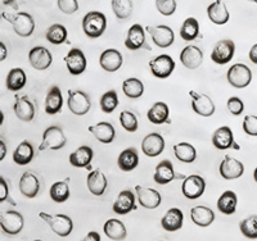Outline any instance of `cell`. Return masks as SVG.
I'll use <instances>...</instances> for the list:
<instances>
[{
    "instance_id": "cell-58",
    "label": "cell",
    "mask_w": 257,
    "mask_h": 241,
    "mask_svg": "<svg viewBox=\"0 0 257 241\" xmlns=\"http://www.w3.org/2000/svg\"><path fill=\"white\" fill-rule=\"evenodd\" d=\"M253 178H254V181L257 182V167L254 168V171H253Z\"/></svg>"
},
{
    "instance_id": "cell-15",
    "label": "cell",
    "mask_w": 257,
    "mask_h": 241,
    "mask_svg": "<svg viewBox=\"0 0 257 241\" xmlns=\"http://www.w3.org/2000/svg\"><path fill=\"white\" fill-rule=\"evenodd\" d=\"M175 178H183V180H185L187 177H184L183 174H176L173 163L170 162V160H161L157 166H156L155 174H153V180H155L156 183H158V185H167V183L175 180Z\"/></svg>"
},
{
    "instance_id": "cell-33",
    "label": "cell",
    "mask_w": 257,
    "mask_h": 241,
    "mask_svg": "<svg viewBox=\"0 0 257 241\" xmlns=\"http://www.w3.org/2000/svg\"><path fill=\"white\" fill-rule=\"evenodd\" d=\"M63 107V96L58 86H52L45 98V112L50 116L58 114Z\"/></svg>"
},
{
    "instance_id": "cell-27",
    "label": "cell",
    "mask_w": 257,
    "mask_h": 241,
    "mask_svg": "<svg viewBox=\"0 0 257 241\" xmlns=\"http://www.w3.org/2000/svg\"><path fill=\"white\" fill-rule=\"evenodd\" d=\"M207 16L215 25H225L229 22V11L222 0H215L207 7Z\"/></svg>"
},
{
    "instance_id": "cell-5",
    "label": "cell",
    "mask_w": 257,
    "mask_h": 241,
    "mask_svg": "<svg viewBox=\"0 0 257 241\" xmlns=\"http://www.w3.org/2000/svg\"><path fill=\"white\" fill-rule=\"evenodd\" d=\"M226 80L235 89H244L252 81V71L243 63L233 64L226 73Z\"/></svg>"
},
{
    "instance_id": "cell-53",
    "label": "cell",
    "mask_w": 257,
    "mask_h": 241,
    "mask_svg": "<svg viewBox=\"0 0 257 241\" xmlns=\"http://www.w3.org/2000/svg\"><path fill=\"white\" fill-rule=\"evenodd\" d=\"M80 241H100V235L96 232V231H90L88 235L85 236V237Z\"/></svg>"
},
{
    "instance_id": "cell-6",
    "label": "cell",
    "mask_w": 257,
    "mask_h": 241,
    "mask_svg": "<svg viewBox=\"0 0 257 241\" xmlns=\"http://www.w3.org/2000/svg\"><path fill=\"white\" fill-rule=\"evenodd\" d=\"M67 107L71 111V113L75 116H85L90 111L91 102L90 98L86 93L82 90H68V99Z\"/></svg>"
},
{
    "instance_id": "cell-59",
    "label": "cell",
    "mask_w": 257,
    "mask_h": 241,
    "mask_svg": "<svg viewBox=\"0 0 257 241\" xmlns=\"http://www.w3.org/2000/svg\"><path fill=\"white\" fill-rule=\"evenodd\" d=\"M248 2H253V3L257 4V0H248Z\"/></svg>"
},
{
    "instance_id": "cell-50",
    "label": "cell",
    "mask_w": 257,
    "mask_h": 241,
    "mask_svg": "<svg viewBox=\"0 0 257 241\" xmlns=\"http://www.w3.org/2000/svg\"><path fill=\"white\" fill-rule=\"evenodd\" d=\"M57 6L59 11L64 15H73L79 11V2L77 0H57Z\"/></svg>"
},
{
    "instance_id": "cell-38",
    "label": "cell",
    "mask_w": 257,
    "mask_h": 241,
    "mask_svg": "<svg viewBox=\"0 0 257 241\" xmlns=\"http://www.w3.org/2000/svg\"><path fill=\"white\" fill-rule=\"evenodd\" d=\"M103 231H104L105 236L109 237L111 240L114 241H122L126 238V227L125 224L122 223L118 219H108V221L104 223V227H103Z\"/></svg>"
},
{
    "instance_id": "cell-47",
    "label": "cell",
    "mask_w": 257,
    "mask_h": 241,
    "mask_svg": "<svg viewBox=\"0 0 257 241\" xmlns=\"http://www.w3.org/2000/svg\"><path fill=\"white\" fill-rule=\"evenodd\" d=\"M120 123L127 132H137L139 128V123H138V118L133 112L130 111H122L120 113Z\"/></svg>"
},
{
    "instance_id": "cell-26",
    "label": "cell",
    "mask_w": 257,
    "mask_h": 241,
    "mask_svg": "<svg viewBox=\"0 0 257 241\" xmlns=\"http://www.w3.org/2000/svg\"><path fill=\"white\" fill-rule=\"evenodd\" d=\"M40 190V182L36 174L32 173L31 171L25 172L20 178V191L26 198H35Z\"/></svg>"
},
{
    "instance_id": "cell-9",
    "label": "cell",
    "mask_w": 257,
    "mask_h": 241,
    "mask_svg": "<svg viewBox=\"0 0 257 241\" xmlns=\"http://www.w3.org/2000/svg\"><path fill=\"white\" fill-rule=\"evenodd\" d=\"M189 96L192 99V109L194 113L202 117L213 116L216 108H215V103L210 96L206 95V94H199L194 90L189 91Z\"/></svg>"
},
{
    "instance_id": "cell-14",
    "label": "cell",
    "mask_w": 257,
    "mask_h": 241,
    "mask_svg": "<svg viewBox=\"0 0 257 241\" xmlns=\"http://www.w3.org/2000/svg\"><path fill=\"white\" fill-rule=\"evenodd\" d=\"M219 172L221 177L225 180H237V178L242 177L243 173H244V166H243L242 162H239L235 158L230 157V155H225L222 162L220 163Z\"/></svg>"
},
{
    "instance_id": "cell-16",
    "label": "cell",
    "mask_w": 257,
    "mask_h": 241,
    "mask_svg": "<svg viewBox=\"0 0 257 241\" xmlns=\"http://www.w3.org/2000/svg\"><path fill=\"white\" fill-rule=\"evenodd\" d=\"M146 30L142 25L135 24L133 25L127 31V35L125 39V47L128 50H139L142 48H146V49L151 50V47H148L146 43Z\"/></svg>"
},
{
    "instance_id": "cell-13",
    "label": "cell",
    "mask_w": 257,
    "mask_h": 241,
    "mask_svg": "<svg viewBox=\"0 0 257 241\" xmlns=\"http://www.w3.org/2000/svg\"><path fill=\"white\" fill-rule=\"evenodd\" d=\"M64 63H66L68 72L72 76L81 75L88 67V59L85 57L84 52L81 49H77V48L70 49L67 56L64 57Z\"/></svg>"
},
{
    "instance_id": "cell-54",
    "label": "cell",
    "mask_w": 257,
    "mask_h": 241,
    "mask_svg": "<svg viewBox=\"0 0 257 241\" xmlns=\"http://www.w3.org/2000/svg\"><path fill=\"white\" fill-rule=\"evenodd\" d=\"M248 57H249V61H251L252 63L257 64V44H254L253 47L249 49Z\"/></svg>"
},
{
    "instance_id": "cell-17",
    "label": "cell",
    "mask_w": 257,
    "mask_h": 241,
    "mask_svg": "<svg viewBox=\"0 0 257 241\" xmlns=\"http://www.w3.org/2000/svg\"><path fill=\"white\" fill-rule=\"evenodd\" d=\"M212 145L219 150H228L234 148L239 150V145L234 141L233 131L229 126H221L212 134Z\"/></svg>"
},
{
    "instance_id": "cell-42",
    "label": "cell",
    "mask_w": 257,
    "mask_h": 241,
    "mask_svg": "<svg viewBox=\"0 0 257 241\" xmlns=\"http://www.w3.org/2000/svg\"><path fill=\"white\" fill-rule=\"evenodd\" d=\"M45 38L53 45H61V44L66 43L68 38L67 29L61 24H54L47 30Z\"/></svg>"
},
{
    "instance_id": "cell-12",
    "label": "cell",
    "mask_w": 257,
    "mask_h": 241,
    "mask_svg": "<svg viewBox=\"0 0 257 241\" xmlns=\"http://www.w3.org/2000/svg\"><path fill=\"white\" fill-rule=\"evenodd\" d=\"M234 54H235V44L234 41L229 40V39H224L220 40L219 43L213 47L212 52H211V59L213 63L226 64L233 59Z\"/></svg>"
},
{
    "instance_id": "cell-57",
    "label": "cell",
    "mask_w": 257,
    "mask_h": 241,
    "mask_svg": "<svg viewBox=\"0 0 257 241\" xmlns=\"http://www.w3.org/2000/svg\"><path fill=\"white\" fill-rule=\"evenodd\" d=\"M3 6H15L16 0H2Z\"/></svg>"
},
{
    "instance_id": "cell-11",
    "label": "cell",
    "mask_w": 257,
    "mask_h": 241,
    "mask_svg": "<svg viewBox=\"0 0 257 241\" xmlns=\"http://www.w3.org/2000/svg\"><path fill=\"white\" fill-rule=\"evenodd\" d=\"M147 32L149 36L152 38L153 43L157 45L161 49L171 47L175 40V34H174L173 29H170L166 25H160V26H148L147 27Z\"/></svg>"
},
{
    "instance_id": "cell-39",
    "label": "cell",
    "mask_w": 257,
    "mask_h": 241,
    "mask_svg": "<svg viewBox=\"0 0 257 241\" xmlns=\"http://www.w3.org/2000/svg\"><path fill=\"white\" fill-rule=\"evenodd\" d=\"M174 153L176 159L183 163H193L197 158L196 148L188 142H179L174 145Z\"/></svg>"
},
{
    "instance_id": "cell-56",
    "label": "cell",
    "mask_w": 257,
    "mask_h": 241,
    "mask_svg": "<svg viewBox=\"0 0 257 241\" xmlns=\"http://www.w3.org/2000/svg\"><path fill=\"white\" fill-rule=\"evenodd\" d=\"M0 52H2V54H0V61L3 62L4 59L7 58V47L4 45V43H0Z\"/></svg>"
},
{
    "instance_id": "cell-23",
    "label": "cell",
    "mask_w": 257,
    "mask_h": 241,
    "mask_svg": "<svg viewBox=\"0 0 257 241\" xmlns=\"http://www.w3.org/2000/svg\"><path fill=\"white\" fill-rule=\"evenodd\" d=\"M137 209V203H135V194L130 190H122L118 194L116 201L113 203L112 210L116 214L125 215L130 213L132 210Z\"/></svg>"
},
{
    "instance_id": "cell-22",
    "label": "cell",
    "mask_w": 257,
    "mask_h": 241,
    "mask_svg": "<svg viewBox=\"0 0 257 241\" xmlns=\"http://www.w3.org/2000/svg\"><path fill=\"white\" fill-rule=\"evenodd\" d=\"M13 111H15L16 117L24 122H31L35 117V107L26 95H16Z\"/></svg>"
},
{
    "instance_id": "cell-41",
    "label": "cell",
    "mask_w": 257,
    "mask_h": 241,
    "mask_svg": "<svg viewBox=\"0 0 257 241\" xmlns=\"http://www.w3.org/2000/svg\"><path fill=\"white\" fill-rule=\"evenodd\" d=\"M70 186H68V180L58 181L52 185L49 190L50 199L56 203H64L70 198Z\"/></svg>"
},
{
    "instance_id": "cell-19",
    "label": "cell",
    "mask_w": 257,
    "mask_h": 241,
    "mask_svg": "<svg viewBox=\"0 0 257 241\" xmlns=\"http://www.w3.org/2000/svg\"><path fill=\"white\" fill-rule=\"evenodd\" d=\"M29 61L32 67L38 71H45L53 62L52 53L44 47L32 48L29 53Z\"/></svg>"
},
{
    "instance_id": "cell-31",
    "label": "cell",
    "mask_w": 257,
    "mask_h": 241,
    "mask_svg": "<svg viewBox=\"0 0 257 241\" xmlns=\"http://www.w3.org/2000/svg\"><path fill=\"white\" fill-rule=\"evenodd\" d=\"M93 157H94L93 149L88 145H82L71 153L70 163H71V166L76 167V168H85V167L90 166Z\"/></svg>"
},
{
    "instance_id": "cell-28",
    "label": "cell",
    "mask_w": 257,
    "mask_h": 241,
    "mask_svg": "<svg viewBox=\"0 0 257 241\" xmlns=\"http://www.w3.org/2000/svg\"><path fill=\"white\" fill-rule=\"evenodd\" d=\"M93 136L102 144H111L116 137V131L114 127L109 122H99L96 125L89 126L88 128Z\"/></svg>"
},
{
    "instance_id": "cell-4",
    "label": "cell",
    "mask_w": 257,
    "mask_h": 241,
    "mask_svg": "<svg viewBox=\"0 0 257 241\" xmlns=\"http://www.w3.org/2000/svg\"><path fill=\"white\" fill-rule=\"evenodd\" d=\"M67 142V139L64 136L63 131L59 126H50L43 134V139H41V144L39 146V150H59V149L64 148Z\"/></svg>"
},
{
    "instance_id": "cell-51",
    "label": "cell",
    "mask_w": 257,
    "mask_h": 241,
    "mask_svg": "<svg viewBox=\"0 0 257 241\" xmlns=\"http://www.w3.org/2000/svg\"><path fill=\"white\" fill-rule=\"evenodd\" d=\"M226 107H228V111L233 116H240L243 113V111H244V104H243V102L238 96H231V98H229L228 103H226Z\"/></svg>"
},
{
    "instance_id": "cell-52",
    "label": "cell",
    "mask_w": 257,
    "mask_h": 241,
    "mask_svg": "<svg viewBox=\"0 0 257 241\" xmlns=\"http://www.w3.org/2000/svg\"><path fill=\"white\" fill-rule=\"evenodd\" d=\"M8 195H9V187H8V183L7 181L4 180L3 177H0V201L3 203L8 199Z\"/></svg>"
},
{
    "instance_id": "cell-37",
    "label": "cell",
    "mask_w": 257,
    "mask_h": 241,
    "mask_svg": "<svg viewBox=\"0 0 257 241\" xmlns=\"http://www.w3.org/2000/svg\"><path fill=\"white\" fill-rule=\"evenodd\" d=\"M238 204V198L235 192L231 190H226L221 194V196L217 200V209L225 215H230L235 213Z\"/></svg>"
},
{
    "instance_id": "cell-46",
    "label": "cell",
    "mask_w": 257,
    "mask_h": 241,
    "mask_svg": "<svg viewBox=\"0 0 257 241\" xmlns=\"http://www.w3.org/2000/svg\"><path fill=\"white\" fill-rule=\"evenodd\" d=\"M240 232L247 238H257V215H251L239 223Z\"/></svg>"
},
{
    "instance_id": "cell-20",
    "label": "cell",
    "mask_w": 257,
    "mask_h": 241,
    "mask_svg": "<svg viewBox=\"0 0 257 241\" xmlns=\"http://www.w3.org/2000/svg\"><path fill=\"white\" fill-rule=\"evenodd\" d=\"M180 62L188 70H197L203 63V52L196 45H187L180 53Z\"/></svg>"
},
{
    "instance_id": "cell-8",
    "label": "cell",
    "mask_w": 257,
    "mask_h": 241,
    "mask_svg": "<svg viewBox=\"0 0 257 241\" xmlns=\"http://www.w3.org/2000/svg\"><path fill=\"white\" fill-rule=\"evenodd\" d=\"M25 219L17 210H7L0 214V226L7 235H18L22 231Z\"/></svg>"
},
{
    "instance_id": "cell-48",
    "label": "cell",
    "mask_w": 257,
    "mask_h": 241,
    "mask_svg": "<svg viewBox=\"0 0 257 241\" xmlns=\"http://www.w3.org/2000/svg\"><path fill=\"white\" fill-rule=\"evenodd\" d=\"M156 8L162 16H173L176 11L175 0H156Z\"/></svg>"
},
{
    "instance_id": "cell-25",
    "label": "cell",
    "mask_w": 257,
    "mask_h": 241,
    "mask_svg": "<svg viewBox=\"0 0 257 241\" xmlns=\"http://www.w3.org/2000/svg\"><path fill=\"white\" fill-rule=\"evenodd\" d=\"M123 63L122 54L117 49H107L100 54L99 64L105 72H116Z\"/></svg>"
},
{
    "instance_id": "cell-45",
    "label": "cell",
    "mask_w": 257,
    "mask_h": 241,
    "mask_svg": "<svg viewBox=\"0 0 257 241\" xmlns=\"http://www.w3.org/2000/svg\"><path fill=\"white\" fill-rule=\"evenodd\" d=\"M112 11L118 20H127L133 13L132 0H112Z\"/></svg>"
},
{
    "instance_id": "cell-49",
    "label": "cell",
    "mask_w": 257,
    "mask_h": 241,
    "mask_svg": "<svg viewBox=\"0 0 257 241\" xmlns=\"http://www.w3.org/2000/svg\"><path fill=\"white\" fill-rule=\"evenodd\" d=\"M242 128L248 136H257V116L248 114L243 118Z\"/></svg>"
},
{
    "instance_id": "cell-7",
    "label": "cell",
    "mask_w": 257,
    "mask_h": 241,
    "mask_svg": "<svg viewBox=\"0 0 257 241\" xmlns=\"http://www.w3.org/2000/svg\"><path fill=\"white\" fill-rule=\"evenodd\" d=\"M149 70L155 77L165 80L173 75L175 70V61L167 54H161L149 62Z\"/></svg>"
},
{
    "instance_id": "cell-32",
    "label": "cell",
    "mask_w": 257,
    "mask_h": 241,
    "mask_svg": "<svg viewBox=\"0 0 257 241\" xmlns=\"http://www.w3.org/2000/svg\"><path fill=\"white\" fill-rule=\"evenodd\" d=\"M138 164H139V153L135 148L123 149L117 158V166L123 172L133 171L137 168Z\"/></svg>"
},
{
    "instance_id": "cell-55",
    "label": "cell",
    "mask_w": 257,
    "mask_h": 241,
    "mask_svg": "<svg viewBox=\"0 0 257 241\" xmlns=\"http://www.w3.org/2000/svg\"><path fill=\"white\" fill-rule=\"evenodd\" d=\"M7 155V146L3 140H0V160H3Z\"/></svg>"
},
{
    "instance_id": "cell-40",
    "label": "cell",
    "mask_w": 257,
    "mask_h": 241,
    "mask_svg": "<svg viewBox=\"0 0 257 241\" xmlns=\"http://www.w3.org/2000/svg\"><path fill=\"white\" fill-rule=\"evenodd\" d=\"M122 91L130 99H139L144 94V85L137 77H130L122 82Z\"/></svg>"
},
{
    "instance_id": "cell-3",
    "label": "cell",
    "mask_w": 257,
    "mask_h": 241,
    "mask_svg": "<svg viewBox=\"0 0 257 241\" xmlns=\"http://www.w3.org/2000/svg\"><path fill=\"white\" fill-rule=\"evenodd\" d=\"M39 217L47 222L52 231L61 237H67L73 229V222L66 214H49V213L40 212Z\"/></svg>"
},
{
    "instance_id": "cell-2",
    "label": "cell",
    "mask_w": 257,
    "mask_h": 241,
    "mask_svg": "<svg viewBox=\"0 0 257 241\" xmlns=\"http://www.w3.org/2000/svg\"><path fill=\"white\" fill-rule=\"evenodd\" d=\"M3 18L12 25L13 31L21 38H29L34 34L35 30V21L31 15L26 12H18L16 15L3 13Z\"/></svg>"
},
{
    "instance_id": "cell-18",
    "label": "cell",
    "mask_w": 257,
    "mask_h": 241,
    "mask_svg": "<svg viewBox=\"0 0 257 241\" xmlns=\"http://www.w3.org/2000/svg\"><path fill=\"white\" fill-rule=\"evenodd\" d=\"M135 192H137L139 204L147 209H156L162 201L160 192L152 187H144V186L137 185L135 186Z\"/></svg>"
},
{
    "instance_id": "cell-44",
    "label": "cell",
    "mask_w": 257,
    "mask_h": 241,
    "mask_svg": "<svg viewBox=\"0 0 257 241\" xmlns=\"http://www.w3.org/2000/svg\"><path fill=\"white\" fill-rule=\"evenodd\" d=\"M99 104L103 113H112L118 107V104H120V100H118V95H117L116 90H108L107 93L103 94L102 98H100Z\"/></svg>"
},
{
    "instance_id": "cell-21",
    "label": "cell",
    "mask_w": 257,
    "mask_h": 241,
    "mask_svg": "<svg viewBox=\"0 0 257 241\" xmlns=\"http://www.w3.org/2000/svg\"><path fill=\"white\" fill-rule=\"evenodd\" d=\"M165 149V140L157 132L147 135L142 141V151L149 158L158 157Z\"/></svg>"
},
{
    "instance_id": "cell-30",
    "label": "cell",
    "mask_w": 257,
    "mask_h": 241,
    "mask_svg": "<svg viewBox=\"0 0 257 241\" xmlns=\"http://www.w3.org/2000/svg\"><path fill=\"white\" fill-rule=\"evenodd\" d=\"M183 221H184L183 212L179 208H171L161 219V226L169 232H175L183 227Z\"/></svg>"
},
{
    "instance_id": "cell-34",
    "label": "cell",
    "mask_w": 257,
    "mask_h": 241,
    "mask_svg": "<svg viewBox=\"0 0 257 241\" xmlns=\"http://www.w3.org/2000/svg\"><path fill=\"white\" fill-rule=\"evenodd\" d=\"M149 122L153 125H164L170 123V109L169 105L164 102H157L152 105L147 113Z\"/></svg>"
},
{
    "instance_id": "cell-10",
    "label": "cell",
    "mask_w": 257,
    "mask_h": 241,
    "mask_svg": "<svg viewBox=\"0 0 257 241\" xmlns=\"http://www.w3.org/2000/svg\"><path fill=\"white\" fill-rule=\"evenodd\" d=\"M205 190L206 181L199 174H190L183 181V185H181V192L185 198L190 199V200L201 198Z\"/></svg>"
},
{
    "instance_id": "cell-60",
    "label": "cell",
    "mask_w": 257,
    "mask_h": 241,
    "mask_svg": "<svg viewBox=\"0 0 257 241\" xmlns=\"http://www.w3.org/2000/svg\"><path fill=\"white\" fill-rule=\"evenodd\" d=\"M34 241H43V240H34Z\"/></svg>"
},
{
    "instance_id": "cell-1",
    "label": "cell",
    "mask_w": 257,
    "mask_h": 241,
    "mask_svg": "<svg viewBox=\"0 0 257 241\" xmlns=\"http://www.w3.org/2000/svg\"><path fill=\"white\" fill-rule=\"evenodd\" d=\"M107 29V18L102 12H89L82 18V31L89 39H98Z\"/></svg>"
},
{
    "instance_id": "cell-43",
    "label": "cell",
    "mask_w": 257,
    "mask_h": 241,
    "mask_svg": "<svg viewBox=\"0 0 257 241\" xmlns=\"http://www.w3.org/2000/svg\"><path fill=\"white\" fill-rule=\"evenodd\" d=\"M199 35V24L194 17H189L183 22L180 29V36L185 41L196 40Z\"/></svg>"
},
{
    "instance_id": "cell-29",
    "label": "cell",
    "mask_w": 257,
    "mask_h": 241,
    "mask_svg": "<svg viewBox=\"0 0 257 241\" xmlns=\"http://www.w3.org/2000/svg\"><path fill=\"white\" fill-rule=\"evenodd\" d=\"M190 218H192L193 223L197 226L208 227L215 221V213L208 206L197 205L190 209Z\"/></svg>"
},
{
    "instance_id": "cell-35",
    "label": "cell",
    "mask_w": 257,
    "mask_h": 241,
    "mask_svg": "<svg viewBox=\"0 0 257 241\" xmlns=\"http://www.w3.org/2000/svg\"><path fill=\"white\" fill-rule=\"evenodd\" d=\"M34 157H35L34 145L30 141L25 140L16 148L15 153H13V162L18 166H27L32 162Z\"/></svg>"
},
{
    "instance_id": "cell-24",
    "label": "cell",
    "mask_w": 257,
    "mask_h": 241,
    "mask_svg": "<svg viewBox=\"0 0 257 241\" xmlns=\"http://www.w3.org/2000/svg\"><path fill=\"white\" fill-rule=\"evenodd\" d=\"M86 186L94 196H102L107 190L108 181L100 169H93L86 177Z\"/></svg>"
},
{
    "instance_id": "cell-36",
    "label": "cell",
    "mask_w": 257,
    "mask_h": 241,
    "mask_svg": "<svg viewBox=\"0 0 257 241\" xmlns=\"http://www.w3.org/2000/svg\"><path fill=\"white\" fill-rule=\"evenodd\" d=\"M27 82V76L22 68H13L8 72L6 80V86L7 90L17 93V91L22 90L26 86Z\"/></svg>"
}]
</instances>
